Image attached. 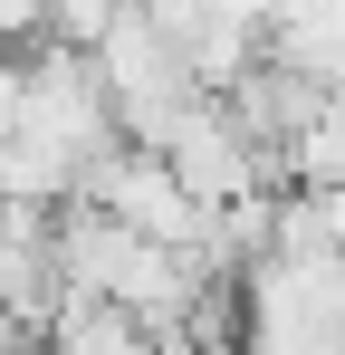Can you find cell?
<instances>
[{"label":"cell","instance_id":"5b68a950","mask_svg":"<svg viewBox=\"0 0 345 355\" xmlns=\"http://www.w3.org/2000/svg\"><path fill=\"white\" fill-rule=\"evenodd\" d=\"M10 49H39V0H0V58Z\"/></svg>","mask_w":345,"mask_h":355},{"label":"cell","instance_id":"52a82bcc","mask_svg":"<svg viewBox=\"0 0 345 355\" xmlns=\"http://www.w3.org/2000/svg\"><path fill=\"white\" fill-rule=\"evenodd\" d=\"M39 355H48V346H39Z\"/></svg>","mask_w":345,"mask_h":355},{"label":"cell","instance_id":"277c9868","mask_svg":"<svg viewBox=\"0 0 345 355\" xmlns=\"http://www.w3.org/2000/svg\"><path fill=\"white\" fill-rule=\"evenodd\" d=\"M115 10H125V0H39V39L87 58V49H96V39L115 29Z\"/></svg>","mask_w":345,"mask_h":355},{"label":"cell","instance_id":"6da1fadb","mask_svg":"<svg viewBox=\"0 0 345 355\" xmlns=\"http://www.w3.org/2000/svg\"><path fill=\"white\" fill-rule=\"evenodd\" d=\"M19 135L48 144V154H67V164H87V154L125 144V135H115L106 87H96V58H77V49H48V39H39V49L19 58Z\"/></svg>","mask_w":345,"mask_h":355},{"label":"cell","instance_id":"8992f818","mask_svg":"<svg viewBox=\"0 0 345 355\" xmlns=\"http://www.w3.org/2000/svg\"><path fill=\"white\" fill-rule=\"evenodd\" d=\"M19 135V58H0V144Z\"/></svg>","mask_w":345,"mask_h":355},{"label":"cell","instance_id":"3957f363","mask_svg":"<svg viewBox=\"0 0 345 355\" xmlns=\"http://www.w3.org/2000/svg\"><path fill=\"white\" fill-rule=\"evenodd\" d=\"M288 192H336L345 202V96H326L317 125L288 144Z\"/></svg>","mask_w":345,"mask_h":355},{"label":"cell","instance_id":"7a4b0ae2","mask_svg":"<svg viewBox=\"0 0 345 355\" xmlns=\"http://www.w3.org/2000/svg\"><path fill=\"white\" fill-rule=\"evenodd\" d=\"M144 154L172 173V192H182L192 211H230V202L249 192V144L230 135L221 96H192V106H172V116L154 125V144H144Z\"/></svg>","mask_w":345,"mask_h":355}]
</instances>
